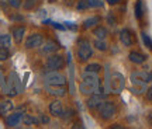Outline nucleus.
<instances>
[{"mask_svg": "<svg viewBox=\"0 0 152 129\" xmlns=\"http://www.w3.org/2000/svg\"><path fill=\"white\" fill-rule=\"evenodd\" d=\"M97 112L100 115V118L104 119V121L111 119L115 114V105L111 101H103L97 107Z\"/></svg>", "mask_w": 152, "mask_h": 129, "instance_id": "nucleus-1", "label": "nucleus"}, {"mask_svg": "<svg viewBox=\"0 0 152 129\" xmlns=\"http://www.w3.org/2000/svg\"><path fill=\"white\" fill-rule=\"evenodd\" d=\"M93 55V49L90 46V43L87 41H80L79 46H77V58L80 62H86L87 59H90Z\"/></svg>", "mask_w": 152, "mask_h": 129, "instance_id": "nucleus-2", "label": "nucleus"}, {"mask_svg": "<svg viewBox=\"0 0 152 129\" xmlns=\"http://www.w3.org/2000/svg\"><path fill=\"white\" fill-rule=\"evenodd\" d=\"M65 81H66L65 77L61 75V73H56L55 70H52L48 75H45V83L48 86H64Z\"/></svg>", "mask_w": 152, "mask_h": 129, "instance_id": "nucleus-3", "label": "nucleus"}, {"mask_svg": "<svg viewBox=\"0 0 152 129\" xmlns=\"http://www.w3.org/2000/svg\"><path fill=\"white\" fill-rule=\"evenodd\" d=\"M64 66V58L61 55H51L47 59V67L49 70H58Z\"/></svg>", "mask_w": 152, "mask_h": 129, "instance_id": "nucleus-4", "label": "nucleus"}, {"mask_svg": "<svg viewBox=\"0 0 152 129\" xmlns=\"http://www.w3.org/2000/svg\"><path fill=\"white\" fill-rule=\"evenodd\" d=\"M44 42V38L41 34H33L26 39V48L27 49H34V48H38L41 46Z\"/></svg>", "mask_w": 152, "mask_h": 129, "instance_id": "nucleus-5", "label": "nucleus"}, {"mask_svg": "<svg viewBox=\"0 0 152 129\" xmlns=\"http://www.w3.org/2000/svg\"><path fill=\"white\" fill-rule=\"evenodd\" d=\"M97 87H99L97 83L83 80L79 88H80V93H82V94H93V93L97 91Z\"/></svg>", "mask_w": 152, "mask_h": 129, "instance_id": "nucleus-6", "label": "nucleus"}, {"mask_svg": "<svg viewBox=\"0 0 152 129\" xmlns=\"http://www.w3.org/2000/svg\"><path fill=\"white\" fill-rule=\"evenodd\" d=\"M102 102H103V96H102V94H96V93H93L92 97L87 100L86 105L90 108V109H97V107L102 104Z\"/></svg>", "mask_w": 152, "mask_h": 129, "instance_id": "nucleus-7", "label": "nucleus"}, {"mask_svg": "<svg viewBox=\"0 0 152 129\" xmlns=\"http://www.w3.org/2000/svg\"><path fill=\"white\" fill-rule=\"evenodd\" d=\"M21 119H23V114L21 112L11 114L10 117H7V119H6V125H7V126H10V128L18 126V124L21 122Z\"/></svg>", "mask_w": 152, "mask_h": 129, "instance_id": "nucleus-8", "label": "nucleus"}, {"mask_svg": "<svg viewBox=\"0 0 152 129\" xmlns=\"http://www.w3.org/2000/svg\"><path fill=\"white\" fill-rule=\"evenodd\" d=\"M120 39H121V42L124 46H131L132 45V37H131V32L128 30H123V31L120 32Z\"/></svg>", "mask_w": 152, "mask_h": 129, "instance_id": "nucleus-9", "label": "nucleus"}, {"mask_svg": "<svg viewBox=\"0 0 152 129\" xmlns=\"http://www.w3.org/2000/svg\"><path fill=\"white\" fill-rule=\"evenodd\" d=\"M128 59H130L131 62L137 63V64H141V63H144V62H145L147 56H145L144 54H140V52L132 51V52H130V55H128Z\"/></svg>", "mask_w": 152, "mask_h": 129, "instance_id": "nucleus-10", "label": "nucleus"}, {"mask_svg": "<svg viewBox=\"0 0 152 129\" xmlns=\"http://www.w3.org/2000/svg\"><path fill=\"white\" fill-rule=\"evenodd\" d=\"M49 112L52 117H59L62 114V104L59 101H52L49 104Z\"/></svg>", "mask_w": 152, "mask_h": 129, "instance_id": "nucleus-11", "label": "nucleus"}, {"mask_svg": "<svg viewBox=\"0 0 152 129\" xmlns=\"http://www.w3.org/2000/svg\"><path fill=\"white\" fill-rule=\"evenodd\" d=\"M13 102L10 100H6V101H1L0 102V115H6V114H9L10 111H13Z\"/></svg>", "mask_w": 152, "mask_h": 129, "instance_id": "nucleus-12", "label": "nucleus"}, {"mask_svg": "<svg viewBox=\"0 0 152 129\" xmlns=\"http://www.w3.org/2000/svg\"><path fill=\"white\" fill-rule=\"evenodd\" d=\"M24 34H26V28L24 27H16L13 30V38H14V41L17 43H20L23 41V38H24Z\"/></svg>", "mask_w": 152, "mask_h": 129, "instance_id": "nucleus-13", "label": "nucleus"}, {"mask_svg": "<svg viewBox=\"0 0 152 129\" xmlns=\"http://www.w3.org/2000/svg\"><path fill=\"white\" fill-rule=\"evenodd\" d=\"M58 43L54 42V41H48V42L44 45L42 48V54H54L55 51H58Z\"/></svg>", "mask_w": 152, "mask_h": 129, "instance_id": "nucleus-14", "label": "nucleus"}, {"mask_svg": "<svg viewBox=\"0 0 152 129\" xmlns=\"http://www.w3.org/2000/svg\"><path fill=\"white\" fill-rule=\"evenodd\" d=\"M11 46V35L9 34H3L0 35V48H10Z\"/></svg>", "mask_w": 152, "mask_h": 129, "instance_id": "nucleus-15", "label": "nucleus"}, {"mask_svg": "<svg viewBox=\"0 0 152 129\" xmlns=\"http://www.w3.org/2000/svg\"><path fill=\"white\" fill-rule=\"evenodd\" d=\"M93 34H94V37L97 38V39H104V38L107 37V30L104 27H97L93 31Z\"/></svg>", "mask_w": 152, "mask_h": 129, "instance_id": "nucleus-16", "label": "nucleus"}, {"mask_svg": "<svg viewBox=\"0 0 152 129\" xmlns=\"http://www.w3.org/2000/svg\"><path fill=\"white\" fill-rule=\"evenodd\" d=\"M99 22V17H90V18H86L85 22H83V27L85 28H90L93 27L94 24H97Z\"/></svg>", "mask_w": 152, "mask_h": 129, "instance_id": "nucleus-17", "label": "nucleus"}, {"mask_svg": "<svg viewBox=\"0 0 152 129\" xmlns=\"http://www.w3.org/2000/svg\"><path fill=\"white\" fill-rule=\"evenodd\" d=\"M48 90H49V93L54 94V96H59L61 97V96L65 94V88H62L61 86H58V88H54V86H52V87H49Z\"/></svg>", "mask_w": 152, "mask_h": 129, "instance_id": "nucleus-18", "label": "nucleus"}, {"mask_svg": "<svg viewBox=\"0 0 152 129\" xmlns=\"http://www.w3.org/2000/svg\"><path fill=\"white\" fill-rule=\"evenodd\" d=\"M21 121L26 125H33V124H37V122H38V119L34 118V117H31V115H23Z\"/></svg>", "mask_w": 152, "mask_h": 129, "instance_id": "nucleus-19", "label": "nucleus"}, {"mask_svg": "<svg viewBox=\"0 0 152 129\" xmlns=\"http://www.w3.org/2000/svg\"><path fill=\"white\" fill-rule=\"evenodd\" d=\"M102 69V66L99 63H90L86 66V72H93V73H99Z\"/></svg>", "mask_w": 152, "mask_h": 129, "instance_id": "nucleus-20", "label": "nucleus"}, {"mask_svg": "<svg viewBox=\"0 0 152 129\" xmlns=\"http://www.w3.org/2000/svg\"><path fill=\"white\" fill-rule=\"evenodd\" d=\"M94 46H96L99 51H106V49H107L106 42H104L103 39H97V38H96V41H94Z\"/></svg>", "mask_w": 152, "mask_h": 129, "instance_id": "nucleus-21", "label": "nucleus"}, {"mask_svg": "<svg viewBox=\"0 0 152 129\" xmlns=\"http://www.w3.org/2000/svg\"><path fill=\"white\" fill-rule=\"evenodd\" d=\"M9 56H10V54H9V49H7V48H0V62H1V60L9 59Z\"/></svg>", "mask_w": 152, "mask_h": 129, "instance_id": "nucleus-22", "label": "nucleus"}, {"mask_svg": "<svg viewBox=\"0 0 152 129\" xmlns=\"http://www.w3.org/2000/svg\"><path fill=\"white\" fill-rule=\"evenodd\" d=\"M76 7H77V10H86L89 7V3H87V0H79Z\"/></svg>", "mask_w": 152, "mask_h": 129, "instance_id": "nucleus-23", "label": "nucleus"}, {"mask_svg": "<svg viewBox=\"0 0 152 129\" xmlns=\"http://www.w3.org/2000/svg\"><path fill=\"white\" fill-rule=\"evenodd\" d=\"M87 3H89V7H102L103 6L100 0H87Z\"/></svg>", "mask_w": 152, "mask_h": 129, "instance_id": "nucleus-24", "label": "nucleus"}, {"mask_svg": "<svg viewBox=\"0 0 152 129\" xmlns=\"http://www.w3.org/2000/svg\"><path fill=\"white\" fill-rule=\"evenodd\" d=\"M142 41H144V43L147 45L148 48H151V49H152V41H151V38L148 37L147 34H142Z\"/></svg>", "mask_w": 152, "mask_h": 129, "instance_id": "nucleus-25", "label": "nucleus"}, {"mask_svg": "<svg viewBox=\"0 0 152 129\" xmlns=\"http://www.w3.org/2000/svg\"><path fill=\"white\" fill-rule=\"evenodd\" d=\"M135 16L137 18H141L142 17V10H141V1H138L135 6Z\"/></svg>", "mask_w": 152, "mask_h": 129, "instance_id": "nucleus-26", "label": "nucleus"}, {"mask_svg": "<svg viewBox=\"0 0 152 129\" xmlns=\"http://www.w3.org/2000/svg\"><path fill=\"white\" fill-rule=\"evenodd\" d=\"M7 1H9V4H10L11 7H14V9H18V7L21 6L20 0H7Z\"/></svg>", "mask_w": 152, "mask_h": 129, "instance_id": "nucleus-27", "label": "nucleus"}, {"mask_svg": "<svg viewBox=\"0 0 152 129\" xmlns=\"http://www.w3.org/2000/svg\"><path fill=\"white\" fill-rule=\"evenodd\" d=\"M51 25H52V27H55L56 28V30H65V25H61V24H58V22H51Z\"/></svg>", "mask_w": 152, "mask_h": 129, "instance_id": "nucleus-28", "label": "nucleus"}, {"mask_svg": "<svg viewBox=\"0 0 152 129\" xmlns=\"http://www.w3.org/2000/svg\"><path fill=\"white\" fill-rule=\"evenodd\" d=\"M107 21L110 22V25H115V20H114V17L111 16V14H109V16H107Z\"/></svg>", "mask_w": 152, "mask_h": 129, "instance_id": "nucleus-29", "label": "nucleus"}, {"mask_svg": "<svg viewBox=\"0 0 152 129\" xmlns=\"http://www.w3.org/2000/svg\"><path fill=\"white\" fill-rule=\"evenodd\" d=\"M65 24H66V27L71 28V30H73V31L77 28V27H76V24H73V22H65Z\"/></svg>", "mask_w": 152, "mask_h": 129, "instance_id": "nucleus-30", "label": "nucleus"}, {"mask_svg": "<svg viewBox=\"0 0 152 129\" xmlns=\"http://www.w3.org/2000/svg\"><path fill=\"white\" fill-rule=\"evenodd\" d=\"M41 122H44V124H48L49 118H48V117H45V115H41Z\"/></svg>", "mask_w": 152, "mask_h": 129, "instance_id": "nucleus-31", "label": "nucleus"}, {"mask_svg": "<svg viewBox=\"0 0 152 129\" xmlns=\"http://www.w3.org/2000/svg\"><path fill=\"white\" fill-rule=\"evenodd\" d=\"M109 4H115V3H118V0H106Z\"/></svg>", "mask_w": 152, "mask_h": 129, "instance_id": "nucleus-32", "label": "nucleus"}, {"mask_svg": "<svg viewBox=\"0 0 152 129\" xmlns=\"http://www.w3.org/2000/svg\"><path fill=\"white\" fill-rule=\"evenodd\" d=\"M73 1H75V0H65V4L72 6V4H73Z\"/></svg>", "mask_w": 152, "mask_h": 129, "instance_id": "nucleus-33", "label": "nucleus"}, {"mask_svg": "<svg viewBox=\"0 0 152 129\" xmlns=\"http://www.w3.org/2000/svg\"><path fill=\"white\" fill-rule=\"evenodd\" d=\"M148 121H149V124L152 125V112L149 114V115H148Z\"/></svg>", "mask_w": 152, "mask_h": 129, "instance_id": "nucleus-34", "label": "nucleus"}]
</instances>
